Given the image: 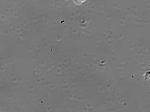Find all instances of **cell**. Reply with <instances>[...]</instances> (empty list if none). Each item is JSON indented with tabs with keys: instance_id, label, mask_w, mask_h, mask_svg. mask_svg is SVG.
I'll use <instances>...</instances> for the list:
<instances>
[]
</instances>
